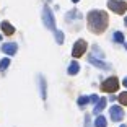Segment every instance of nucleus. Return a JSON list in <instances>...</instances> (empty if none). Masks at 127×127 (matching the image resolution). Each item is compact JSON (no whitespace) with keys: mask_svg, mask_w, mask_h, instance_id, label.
Masks as SVG:
<instances>
[{"mask_svg":"<svg viewBox=\"0 0 127 127\" xmlns=\"http://www.w3.org/2000/svg\"><path fill=\"white\" fill-rule=\"evenodd\" d=\"M108 28V13L101 10H93L88 13V30L91 33L101 34Z\"/></svg>","mask_w":127,"mask_h":127,"instance_id":"nucleus-1","label":"nucleus"},{"mask_svg":"<svg viewBox=\"0 0 127 127\" xmlns=\"http://www.w3.org/2000/svg\"><path fill=\"white\" fill-rule=\"evenodd\" d=\"M42 21H44V26L51 31H56V20H54V13L51 11V8L44 7L42 10Z\"/></svg>","mask_w":127,"mask_h":127,"instance_id":"nucleus-2","label":"nucleus"},{"mask_svg":"<svg viewBox=\"0 0 127 127\" xmlns=\"http://www.w3.org/2000/svg\"><path fill=\"white\" fill-rule=\"evenodd\" d=\"M108 7L111 11H114L117 15H122L127 11V3L122 0H108Z\"/></svg>","mask_w":127,"mask_h":127,"instance_id":"nucleus-3","label":"nucleus"},{"mask_svg":"<svg viewBox=\"0 0 127 127\" xmlns=\"http://www.w3.org/2000/svg\"><path fill=\"white\" fill-rule=\"evenodd\" d=\"M117 88H119V80H117L116 77L106 78L104 82H103V85H101V90L106 91V93H112V91H116Z\"/></svg>","mask_w":127,"mask_h":127,"instance_id":"nucleus-4","label":"nucleus"},{"mask_svg":"<svg viewBox=\"0 0 127 127\" xmlns=\"http://www.w3.org/2000/svg\"><path fill=\"white\" fill-rule=\"evenodd\" d=\"M86 51V42L83 41V39H78V41L73 44V49H72V56L75 57V59H78V57H82L83 54H85Z\"/></svg>","mask_w":127,"mask_h":127,"instance_id":"nucleus-5","label":"nucleus"},{"mask_svg":"<svg viewBox=\"0 0 127 127\" xmlns=\"http://www.w3.org/2000/svg\"><path fill=\"white\" fill-rule=\"evenodd\" d=\"M111 119L116 122V121H122L124 119V111H122V108L121 106H112L111 108Z\"/></svg>","mask_w":127,"mask_h":127,"instance_id":"nucleus-6","label":"nucleus"},{"mask_svg":"<svg viewBox=\"0 0 127 127\" xmlns=\"http://www.w3.org/2000/svg\"><path fill=\"white\" fill-rule=\"evenodd\" d=\"M88 62L93 64V65H96L98 68H111V65H109V64H106V62H103V60L96 59L95 56H90V57H88Z\"/></svg>","mask_w":127,"mask_h":127,"instance_id":"nucleus-7","label":"nucleus"},{"mask_svg":"<svg viewBox=\"0 0 127 127\" xmlns=\"http://www.w3.org/2000/svg\"><path fill=\"white\" fill-rule=\"evenodd\" d=\"M16 44L15 42H7V44L2 46V51H3L5 54H8V56H13V54H16Z\"/></svg>","mask_w":127,"mask_h":127,"instance_id":"nucleus-8","label":"nucleus"},{"mask_svg":"<svg viewBox=\"0 0 127 127\" xmlns=\"http://www.w3.org/2000/svg\"><path fill=\"white\" fill-rule=\"evenodd\" d=\"M0 28H2V31H3L5 34H8V36H11V34L15 33V28L11 26V25H10L8 21H3L2 25H0Z\"/></svg>","mask_w":127,"mask_h":127,"instance_id":"nucleus-9","label":"nucleus"},{"mask_svg":"<svg viewBox=\"0 0 127 127\" xmlns=\"http://www.w3.org/2000/svg\"><path fill=\"white\" fill-rule=\"evenodd\" d=\"M104 106H106V99H104V98H101V99H98V103H96V106H95L93 112L99 114V112L103 111V109H104Z\"/></svg>","mask_w":127,"mask_h":127,"instance_id":"nucleus-10","label":"nucleus"},{"mask_svg":"<svg viewBox=\"0 0 127 127\" xmlns=\"http://www.w3.org/2000/svg\"><path fill=\"white\" fill-rule=\"evenodd\" d=\"M39 86H41V96L42 99H46V80L42 75H39Z\"/></svg>","mask_w":127,"mask_h":127,"instance_id":"nucleus-11","label":"nucleus"},{"mask_svg":"<svg viewBox=\"0 0 127 127\" xmlns=\"http://www.w3.org/2000/svg\"><path fill=\"white\" fill-rule=\"evenodd\" d=\"M73 18H80V11L72 10V11H68L67 15H65V20H67V21H72Z\"/></svg>","mask_w":127,"mask_h":127,"instance_id":"nucleus-12","label":"nucleus"},{"mask_svg":"<svg viewBox=\"0 0 127 127\" xmlns=\"http://www.w3.org/2000/svg\"><path fill=\"white\" fill-rule=\"evenodd\" d=\"M80 70V65L77 62H72L70 67H68V75H77V72Z\"/></svg>","mask_w":127,"mask_h":127,"instance_id":"nucleus-13","label":"nucleus"},{"mask_svg":"<svg viewBox=\"0 0 127 127\" xmlns=\"http://www.w3.org/2000/svg\"><path fill=\"white\" fill-rule=\"evenodd\" d=\"M95 126H96V127H106L108 124H106V119L103 116H98L96 121H95Z\"/></svg>","mask_w":127,"mask_h":127,"instance_id":"nucleus-14","label":"nucleus"},{"mask_svg":"<svg viewBox=\"0 0 127 127\" xmlns=\"http://www.w3.org/2000/svg\"><path fill=\"white\" fill-rule=\"evenodd\" d=\"M54 34H56V41L59 42V44H62V42H64V33H62V31H59V30H56V31H54Z\"/></svg>","mask_w":127,"mask_h":127,"instance_id":"nucleus-15","label":"nucleus"},{"mask_svg":"<svg viewBox=\"0 0 127 127\" xmlns=\"http://www.w3.org/2000/svg\"><path fill=\"white\" fill-rule=\"evenodd\" d=\"M8 65H10V59H2V62H0V72L7 70Z\"/></svg>","mask_w":127,"mask_h":127,"instance_id":"nucleus-16","label":"nucleus"},{"mask_svg":"<svg viewBox=\"0 0 127 127\" xmlns=\"http://www.w3.org/2000/svg\"><path fill=\"white\" fill-rule=\"evenodd\" d=\"M114 41L116 42H124V34L121 33V31H116V33H114Z\"/></svg>","mask_w":127,"mask_h":127,"instance_id":"nucleus-17","label":"nucleus"},{"mask_svg":"<svg viewBox=\"0 0 127 127\" xmlns=\"http://www.w3.org/2000/svg\"><path fill=\"white\" fill-rule=\"evenodd\" d=\"M117 99H119V103H121V104H127V91H124V93H121Z\"/></svg>","mask_w":127,"mask_h":127,"instance_id":"nucleus-18","label":"nucleus"},{"mask_svg":"<svg viewBox=\"0 0 127 127\" xmlns=\"http://www.w3.org/2000/svg\"><path fill=\"white\" fill-rule=\"evenodd\" d=\"M86 103H90V96H82V98H78V104L80 106H85Z\"/></svg>","mask_w":127,"mask_h":127,"instance_id":"nucleus-19","label":"nucleus"},{"mask_svg":"<svg viewBox=\"0 0 127 127\" xmlns=\"http://www.w3.org/2000/svg\"><path fill=\"white\" fill-rule=\"evenodd\" d=\"M98 99H99V98H98L96 95H91L90 96V103H98Z\"/></svg>","mask_w":127,"mask_h":127,"instance_id":"nucleus-20","label":"nucleus"},{"mask_svg":"<svg viewBox=\"0 0 127 127\" xmlns=\"http://www.w3.org/2000/svg\"><path fill=\"white\" fill-rule=\"evenodd\" d=\"M122 85H124V86H127V77H126V78H124V82H122Z\"/></svg>","mask_w":127,"mask_h":127,"instance_id":"nucleus-21","label":"nucleus"},{"mask_svg":"<svg viewBox=\"0 0 127 127\" xmlns=\"http://www.w3.org/2000/svg\"><path fill=\"white\" fill-rule=\"evenodd\" d=\"M124 25H126V26H127V16H126V20H124Z\"/></svg>","mask_w":127,"mask_h":127,"instance_id":"nucleus-22","label":"nucleus"},{"mask_svg":"<svg viewBox=\"0 0 127 127\" xmlns=\"http://www.w3.org/2000/svg\"><path fill=\"white\" fill-rule=\"evenodd\" d=\"M72 2H73V3H77V2H80V0H72Z\"/></svg>","mask_w":127,"mask_h":127,"instance_id":"nucleus-23","label":"nucleus"},{"mask_svg":"<svg viewBox=\"0 0 127 127\" xmlns=\"http://www.w3.org/2000/svg\"><path fill=\"white\" fill-rule=\"evenodd\" d=\"M126 49H127V42H126Z\"/></svg>","mask_w":127,"mask_h":127,"instance_id":"nucleus-24","label":"nucleus"},{"mask_svg":"<svg viewBox=\"0 0 127 127\" xmlns=\"http://www.w3.org/2000/svg\"><path fill=\"white\" fill-rule=\"evenodd\" d=\"M121 127H127V126H121Z\"/></svg>","mask_w":127,"mask_h":127,"instance_id":"nucleus-25","label":"nucleus"}]
</instances>
